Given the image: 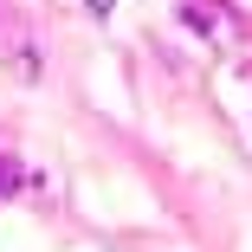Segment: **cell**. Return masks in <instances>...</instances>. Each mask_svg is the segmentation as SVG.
<instances>
[{"label":"cell","mask_w":252,"mask_h":252,"mask_svg":"<svg viewBox=\"0 0 252 252\" xmlns=\"http://www.w3.org/2000/svg\"><path fill=\"white\" fill-rule=\"evenodd\" d=\"M0 65H7L13 78H45V52H39V39H32V26L13 13V7H0Z\"/></svg>","instance_id":"6da1fadb"},{"label":"cell","mask_w":252,"mask_h":252,"mask_svg":"<svg viewBox=\"0 0 252 252\" xmlns=\"http://www.w3.org/2000/svg\"><path fill=\"white\" fill-rule=\"evenodd\" d=\"M181 26L194 39H207V45H233L246 20H239L233 0H181Z\"/></svg>","instance_id":"7a4b0ae2"},{"label":"cell","mask_w":252,"mask_h":252,"mask_svg":"<svg viewBox=\"0 0 252 252\" xmlns=\"http://www.w3.org/2000/svg\"><path fill=\"white\" fill-rule=\"evenodd\" d=\"M20 181H26V175L13 168V156H0V200H7V194H20Z\"/></svg>","instance_id":"3957f363"},{"label":"cell","mask_w":252,"mask_h":252,"mask_svg":"<svg viewBox=\"0 0 252 252\" xmlns=\"http://www.w3.org/2000/svg\"><path fill=\"white\" fill-rule=\"evenodd\" d=\"M84 7H91V13H110V7H117V0H84Z\"/></svg>","instance_id":"277c9868"}]
</instances>
